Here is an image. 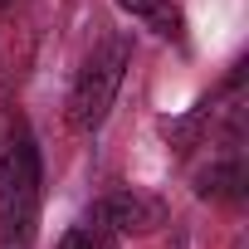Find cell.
Wrapping results in <instances>:
<instances>
[{"label": "cell", "instance_id": "1", "mask_svg": "<svg viewBox=\"0 0 249 249\" xmlns=\"http://www.w3.org/2000/svg\"><path fill=\"white\" fill-rule=\"evenodd\" d=\"M39 147L25 122H10L0 132V244L5 249H30L35 225H39Z\"/></svg>", "mask_w": 249, "mask_h": 249}, {"label": "cell", "instance_id": "2", "mask_svg": "<svg viewBox=\"0 0 249 249\" xmlns=\"http://www.w3.org/2000/svg\"><path fill=\"white\" fill-rule=\"evenodd\" d=\"M127 64H132V44H127V39H103V44L88 54V64L78 69V78H73V88H69V107H64V117H69L73 132L88 137V132H98L103 122H107Z\"/></svg>", "mask_w": 249, "mask_h": 249}, {"label": "cell", "instance_id": "3", "mask_svg": "<svg viewBox=\"0 0 249 249\" xmlns=\"http://www.w3.org/2000/svg\"><path fill=\"white\" fill-rule=\"evenodd\" d=\"M98 210L117 234H152L166 225V205L157 196H142V191H112L98 200Z\"/></svg>", "mask_w": 249, "mask_h": 249}, {"label": "cell", "instance_id": "4", "mask_svg": "<svg viewBox=\"0 0 249 249\" xmlns=\"http://www.w3.org/2000/svg\"><path fill=\"white\" fill-rule=\"evenodd\" d=\"M196 196L200 200H220V205H234L244 196V166L230 157V161H210L205 171H196Z\"/></svg>", "mask_w": 249, "mask_h": 249}, {"label": "cell", "instance_id": "5", "mask_svg": "<svg viewBox=\"0 0 249 249\" xmlns=\"http://www.w3.org/2000/svg\"><path fill=\"white\" fill-rule=\"evenodd\" d=\"M132 20H142L147 30H157L161 39H186V15L171 0H117Z\"/></svg>", "mask_w": 249, "mask_h": 249}, {"label": "cell", "instance_id": "6", "mask_svg": "<svg viewBox=\"0 0 249 249\" xmlns=\"http://www.w3.org/2000/svg\"><path fill=\"white\" fill-rule=\"evenodd\" d=\"M205 127H210V98H205V103H196L186 117H166V122H161V132H166V142H171L176 152H191V147H200Z\"/></svg>", "mask_w": 249, "mask_h": 249}, {"label": "cell", "instance_id": "7", "mask_svg": "<svg viewBox=\"0 0 249 249\" xmlns=\"http://www.w3.org/2000/svg\"><path fill=\"white\" fill-rule=\"evenodd\" d=\"M112 244H117V230L103 220L98 205H93V210H88V215H83L64 239H59V249H112Z\"/></svg>", "mask_w": 249, "mask_h": 249}, {"label": "cell", "instance_id": "8", "mask_svg": "<svg viewBox=\"0 0 249 249\" xmlns=\"http://www.w3.org/2000/svg\"><path fill=\"white\" fill-rule=\"evenodd\" d=\"M10 5H15V0H0V10H10Z\"/></svg>", "mask_w": 249, "mask_h": 249}]
</instances>
